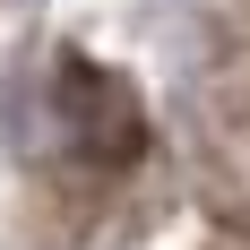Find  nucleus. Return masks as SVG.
<instances>
[{
	"label": "nucleus",
	"mask_w": 250,
	"mask_h": 250,
	"mask_svg": "<svg viewBox=\"0 0 250 250\" xmlns=\"http://www.w3.org/2000/svg\"><path fill=\"white\" fill-rule=\"evenodd\" d=\"M52 112L69 129V147L86 164H104V173H129L147 155V112L129 95V78L104 69V61H86V52H61L52 61Z\"/></svg>",
	"instance_id": "nucleus-1"
}]
</instances>
